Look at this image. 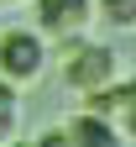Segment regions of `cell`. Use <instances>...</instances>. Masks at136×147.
Segmentation results:
<instances>
[{
	"label": "cell",
	"instance_id": "obj_1",
	"mask_svg": "<svg viewBox=\"0 0 136 147\" xmlns=\"http://www.w3.org/2000/svg\"><path fill=\"white\" fill-rule=\"evenodd\" d=\"M121 79V53L110 42H89V37H68L63 42V84L73 95H94V89H110Z\"/></svg>",
	"mask_w": 136,
	"mask_h": 147
},
{
	"label": "cell",
	"instance_id": "obj_2",
	"mask_svg": "<svg viewBox=\"0 0 136 147\" xmlns=\"http://www.w3.org/2000/svg\"><path fill=\"white\" fill-rule=\"evenodd\" d=\"M52 63V47H47V32L42 26H11L0 32V74H5L11 84H42V74Z\"/></svg>",
	"mask_w": 136,
	"mask_h": 147
},
{
	"label": "cell",
	"instance_id": "obj_3",
	"mask_svg": "<svg viewBox=\"0 0 136 147\" xmlns=\"http://www.w3.org/2000/svg\"><path fill=\"white\" fill-rule=\"evenodd\" d=\"M31 16L37 26L58 42H68V37H84L89 21H94V0H31Z\"/></svg>",
	"mask_w": 136,
	"mask_h": 147
},
{
	"label": "cell",
	"instance_id": "obj_4",
	"mask_svg": "<svg viewBox=\"0 0 136 147\" xmlns=\"http://www.w3.org/2000/svg\"><path fill=\"white\" fill-rule=\"evenodd\" d=\"M68 142H79V147H115L126 131H121V121L115 116H105V110H89V105H79V116H68Z\"/></svg>",
	"mask_w": 136,
	"mask_h": 147
},
{
	"label": "cell",
	"instance_id": "obj_5",
	"mask_svg": "<svg viewBox=\"0 0 136 147\" xmlns=\"http://www.w3.org/2000/svg\"><path fill=\"white\" fill-rule=\"evenodd\" d=\"M94 16L115 32H136V0H94Z\"/></svg>",
	"mask_w": 136,
	"mask_h": 147
},
{
	"label": "cell",
	"instance_id": "obj_6",
	"mask_svg": "<svg viewBox=\"0 0 136 147\" xmlns=\"http://www.w3.org/2000/svg\"><path fill=\"white\" fill-rule=\"evenodd\" d=\"M115 121H121V131L136 142V74L121 79V110H115Z\"/></svg>",
	"mask_w": 136,
	"mask_h": 147
},
{
	"label": "cell",
	"instance_id": "obj_7",
	"mask_svg": "<svg viewBox=\"0 0 136 147\" xmlns=\"http://www.w3.org/2000/svg\"><path fill=\"white\" fill-rule=\"evenodd\" d=\"M16 131H21V116L0 105V142H16Z\"/></svg>",
	"mask_w": 136,
	"mask_h": 147
},
{
	"label": "cell",
	"instance_id": "obj_8",
	"mask_svg": "<svg viewBox=\"0 0 136 147\" xmlns=\"http://www.w3.org/2000/svg\"><path fill=\"white\" fill-rule=\"evenodd\" d=\"M0 5H21V0H0Z\"/></svg>",
	"mask_w": 136,
	"mask_h": 147
}]
</instances>
